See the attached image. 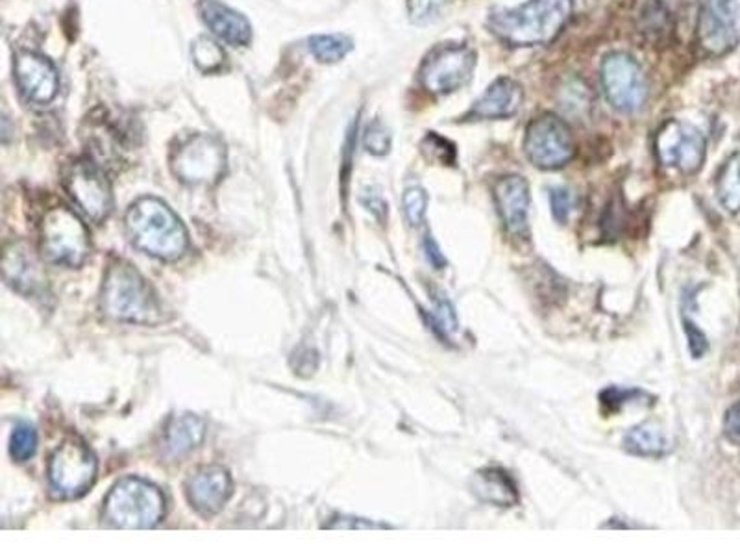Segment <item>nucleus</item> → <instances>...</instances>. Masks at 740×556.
Returning a JSON list of instances; mask_svg holds the SVG:
<instances>
[{"mask_svg":"<svg viewBox=\"0 0 740 556\" xmlns=\"http://www.w3.org/2000/svg\"><path fill=\"white\" fill-rule=\"evenodd\" d=\"M624 447L628 453L637 456H664L672 449V441L664 434L663 428L656 423H642L631 428L624 436Z\"/></svg>","mask_w":740,"mask_h":556,"instance_id":"nucleus-22","label":"nucleus"},{"mask_svg":"<svg viewBox=\"0 0 740 556\" xmlns=\"http://www.w3.org/2000/svg\"><path fill=\"white\" fill-rule=\"evenodd\" d=\"M572 16V0H528L489 16V28L511 47L552 43Z\"/></svg>","mask_w":740,"mask_h":556,"instance_id":"nucleus-1","label":"nucleus"},{"mask_svg":"<svg viewBox=\"0 0 740 556\" xmlns=\"http://www.w3.org/2000/svg\"><path fill=\"white\" fill-rule=\"evenodd\" d=\"M524 152L533 166L556 171L574 158V136L561 117L541 113L526 128Z\"/></svg>","mask_w":740,"mask_h":556,"instance_id":"nucleus-6","label":"nucleus"},{"mask_svg":"<svg viewBox=\"0 0 740 556\" xmlns=\"http://www.w3.org/2000/svg\"><path fill=\"white\" fill-rule=\"evenodd\" d=\"M426 208H428V193L424 189L419 188V186L406 189L403 211H406V217L413 227H419L420 222L424 221Z\"/></svg>","mask_w":740,"mask_h":556,"instance_id":"nucleus-30","label":"nucleus"},{"mask_svg":"<svg viewBox=\"0 0 740 556\" xmlns=\"http://www.w3.org/2000/svg\"><path fill=\"white\" fill-rule=\"evenodd\" d=\"M683 330H686L687 339H689V350L694 358H702L709 349L708 336L697 327L691 319H683Z\"/></svg>","mask_w":740,"mask_h":556,"instance_id":"nucleus-35","label":"nucleus"},{"mask_svg":"<svg viewBox=\"0 0 740 556\" xmlns=\"http://www.w3.org/2000/svg\"><path fill=\"white\" fill-rule=\"evenodd\" d=\"M39 249L56 266H82L91 250L88 228L71 208H49L39 222Z\"/></svg>","mask_w":740,"mask_h":556,"instance_id":"nucleus-5","label":"nucleus"},{"mask_svg":"<svg viewBox=\"0 0 740 556\" xmlns=\"http://www.w3.org/2000/svg\"><path fill=\"white\" fill-rule=\"evenodd\" d=\"M16 80L21 93L36 105H49L60 89L56 67L44 56L28 50L17 54Z\"/></svg>","mask_w":740,"mask_h":556,"instance_id":"nucleus-15","label":"nucleus"},{"mask_svg":"<svg viewBox=\"0 0 740 556\" xmlns=\"http://www.w3.org/2000/svg\"><path fill=\"white\" fill-rule=\"evenodd\" d=\"M310 50L322 63H338L352 50V41L341 33L313 36L310 39Z\"/></svg>","mask_w":740,"mask_h":556,"instance_id":"nucleus-25","label":"nucleus"},{"mask_svg":"<svg viewBox=\"0 0 740 556\" xmlns=\"http://www.w3.org/2000/svg\"><path fill=\"white\" fill-rule=\"evenodd\" d=\"M642 399L653 400V397L648 395L647 391H642V389L620 388V386H611V388H606L600 394V403L611 414L622 410L624 406L642 403Z\"/></svg>","mask_w":740,"mask_h":556,"instance_id":"nucleus-27","label":"nucleus"},{"mask_svg":"<svg viewBox=\"0 0 740 556\" xmlns=\"http://www.w3.org/2000/svg\"><path fill=\"white\" fill-rule=\"evenodd\" d=\"M127 232L136 249L160 260H178L189 247L188 230L180 217L156 197H143L130 206Z\"/></svg>","mask_w":740,"mask_h":556,"instance_id":"nucleus-2","label":"nucleus"},{"mask_svg":"<svg viewBox=\"0 0 740 556\" xmlns=\"http://www.w3.org/2000/svg\"><path fill=\"white\" fill-rule=\"evenodd\" d=\"M2 272H4L6 282L10 284L11 288L17 289L19 294L33 297L39 291H43L44 278L39 269V264L33 258L32 249L22 241L6 245Z\"/></svg>","mask_w":740,"mask_h":556,"instance_id":"nucleus-17","label":"nucleus"},{"mask_svg":"<svg viewBox=\"0 0 740 556\" xmlns=\"http://www.w3.org/2000/svg\"><path fill=\"white\" fill-rule=\"evenodd\" d=\"M740 39V0H703L698 43L709 56H724Z\"/></svg>","mask_w":740,"mask_h":556,"instance_id":"nucleus-13","label":"nucleus"},{"mask_svg":"<svg viewBox=\"0 0 740 556\" xmlns=\"http://www.w3.org/2000/svg\"><path fill=\"white\" fill-rule=\"evenodd\" d=\"M38 449V433L32 425L21 423L13 428L10 439L11 458L17 461H27L36 455Z\"/></svg>","mask_w":740,"mask_h":556,"instance_id":"nucleus-28","label":"nucleus"},{"mask_svg":"<svg viewBox=\"0 0 740 556\" xmlns=\"http://www.w3.org/2000/svg\"><path fill=\"white\" fill-rule=\"evenodd\" d=\"M193 61L199 67L200 71L217 72L224 66V50L208 38H199L193 43L191 49Z\"/></svg>","mask_w":740,"mask_h":556,"instance_id":"nucleus-26","label":"nucleus"},{"mask_svg":"<svg viewBox=\"0 0 740 556\" xmlns=\"http://www.w3.org/2000/svg\"><path fill=\"white\" fill-rule=\"evenodd\" d=\"M363 143H366V149L369 150L370 155H387L391 149V133H389L383 122L374 121L367 128Z\"/></svg>","mask_w":740,"mask_h":556,"instance_id":"nucleus-32","label":"nucleus"},{"mask_svg":"<svg viewBox=\"0 0 740 556\" xmlns=\"http://www.w3.org/2000/svg\"><path fill=\"white\" fill-rule=\"evenodd\" d=\"M641 32L652 43L669 38L670 32H672V17H670V11L667 10L663 2L652 0L650 4L644 6L641 13Z\"/></svg>","mask_w":740,"mask_h":556,"instance_id":"nucleus-24","label":"nucleus"},{"mask_svg":"<svg viewBox=\"0 0 740 556\" xmlns=\"http://www.w3.org/2000/svg\"><path fill=\"white\" fill-rule=\"evenodd\" d=\"M433 325H436L437 332L441 336H448V334L456 332L459 327L458 316H456V310H453L452 302L444 299L442 295L436 297V306H433Z\"/></svg>","mask_w":740,"mask_h":556,"instance_id":"nucleus-31","label":"nucleus"},{"mask_svg":"<svg viewBox=\"0 0 740 556\" xmlns=\"http://www.w3.org/2000/svg\"><path fill=\"white\" fill-rule=\"evenodd\" d=\"M102 310L117 321L152 322L160 317V302L143 275L124 260L108 267L102 284Z\"/></svg>","mask_w":740,"mask_h":556,"instance_id":"nucleus-3","label":"nucleus"},{"mask_svg":"<svg viewBox=\"0 0 740 556\" xmlns=\"http://www.w3.org/2000/svg\"><path fill=\"white\" fill-rule=\"evenodd\" d=\"M166 516V497L154 484L127 477L104 500V519L117 528H152Z\"/></svg>","mask_w":740,"mask_h":556,"instance_id":"nucleus-4","label":"nucleus"},{"mask_svg":"<svg viewBox=\"0 0 740 556\" xmlns=\"http://www.w3.org/2000/svg\"><path fill=\"white\" fill-rule=\"evenodd\" d=\"M470 488L474 492L478 499L489 505L509 506L519 505L520 494L513 478L509 477L508 471L500 467H486L474 473Z\"/></svg>","mask_w":740,"mask_h":556,"instance_id":"nucleus-20","label":"nucleus"},{"mask_svg":"<svg viewBox=\"0 0 740 556\" xmlns=\"http://www.w3.org/2000/svg\"><path fill=\"white\" fill-rule=\"evenodd\" d=\"M232 495V477L221 466L202 467L188 480V499L202 516L222 510Z\"/></svg>","mask_w":740,"mask_h":556,"instance_id":"nucleus-16","label":"nucleus"},{"mask_svg":"<svg viewBox=\"0 0 740 556\" xmlns=\"http://www.w3.org/2000/svg\"><path fill=\"white\" fill-rule=\"evenodd\" d=\"M97 478V458L77 439H67L50 456L49 484L60 499H78L93 486Z\"/></svg>","mask_w":740,"mask_h":556,"instance_id":"nucleus-7","label":"nucleus"},{"mask_svg":"<svg viewBox=\"0 0 740 556\" xmlns=\"http://www.w3.org/2000/svg\"><path fill=\"white\" fill-rule=\"evenodd\" d=\"M200 16L217 38L232 47H247L252 41V27L249 19L239 11L217 2L202 0L199 6Z\"/></svg>","mask_w":740,"mask_h":556,"instance_id":"nucleus-19","label":"nucleus"},{"mask_svg":"<svg viewBox=\"0 0 740 556\" xmlns=\"http://www.w3.org/2000/svg\"><path fill=\"white\" fill-rule=\"evenodd\" d=\"M424 250L426 258L430 260L431 266L436 267V269H444L447 267V256L442 255L439 245H437L436 239L431 238V236H426L424 238Z\"/></svg>","mask_w":740,"mask_h":556,"instance_id":"nucleus-37","label":"nucleus"},{"mask_svg":"<svg viewBox=\"0 0 740 556\" xmlns=\"http://www.w3.org/2000/svg\"><path fill=\"white\" fill-rule=\"evenodd\" d=\"M63 188L91 221H104L113 208V195L104 172L93 161L74 160L63 169Z\"/></svg>","mask_w":740,"mask_h":556,"instance_id":"nucleus-11","label":"nucleus"},{"mask_svg":"<svg viewBox=\"0 0 740 556\" xmlns=\"http://www.w3.org/2000/svg\"><path fill=\"white\" fill-rule=\"evenodd\" d=\"M550 208H552V216L556 221H569L570 211L574 208V199L567 188L550 189Z\"/></svg>","mask_w":740,"mask_h":556,"instance_id":"nucleus-34","label":"nucleus"},{"mask_svg":"<svg viewBox=\"0 0 740 556\" xmlns=\"http://www.w3.org/2000/svg\"><path fill=\"white\" fill-rule=\"evenodd\" d=\"M656 155L664 167L694 175L706 160V138L689 122L670 119L658 130Z\"/></svg>","mask_w":740,"mask_h":556,"instance_id":"nucleus-12","label":"nucleus"},{"mask_svg":"<svg viewBox=\"0 0 740 556\" xmlns=\"http://www.w3.org/2000/svg\"><path fill=\"white\" fill-rule=\"evenodd\" d=\"M524 100V91L517 80L500 77L486 89V93L476 100L469 117L472 119H508L519 111Z\"/></svg>","mask_w":740,"mask_h":556,"instance_id":"nucleus-18","label":"nucleus"},{"mask_svg":"<svg viewBox=\"0 0 740 556\" xmlns=\"http://www.w3.org/2000/svg\"><path fill=\"white\" fill-rule=\"evenodd\" d=\"M717 195L720 205L730 214L740 211V150L724 161L717 175Z\"/></svg>","mask_w":740,"mask_h":556,"instance_id":"nucleus-23","label":"nucleus"},{"mask_svg":"<svg viewBox=\"0 0 740 556\" xmlns=\"http://www.w3.org/2000/svg\"><path fill=\"white\" fill-rule=\"evenodd\" d=\"M424 152L431 155V158L437 161H441L444 166L448 163H453L456 160V149L453 145L448 141V139L437 136V133H430L428 138L424 139Z\"/></svg>","mask_w":740,"mask_h":556,"instance_id":"nucleus-33","label":"nucleus"},{"mask_svg":"<svg viewBox=\"0 0 740 556\" xmlns=\"http://www.w3.org/2000/svg\"><path fill=\"white\" fill-rule=\"evenodd\" d=\"M227 150L221 139L211 133H197L186 139L172 155V172L182 182L216 183L224 172Z\"/></svg>","mask_w":740,"mask_h":556,"instance_id":"nucleus-9","label":"nucleus"},{"mask_svg":"<svg viewBox=\"0 0 740 556\" xmlns=\"http://www.w3.org/2000/svg\"><path fill=\"white\" fill-rule=\"evenodd\" d=\"M724 436L731 444L740 445V399L726 411Z\"/></svg>","mask_w":740,"mask_h":556,"instance_id":"nucleus-36","label":"nucleus"},{"mask_svg":"<svg viewBox=\"0 0 740 556\" xmlns=\"http://www.w3.org/2000/svg\"><path fill=\"white\" fill-rule=\"evenodd\" d=\"M494 202L503 227L514 238L530 236V186L519 175H508L494 183Z\"/></svg>","mask_w":740,"mask_h":556,"instance_id":"nucleus-14","label":"nucleus"},{"mask_svg":"<svg viewBox=\"0 0 740 556\" xmlns=\"http://www.w3.org/2000/svg\"><path fill=\"white\" fill-rule=\"evenodd\" d=\"M476 61L474 50L467 44H444L426 58L420 69V82L428 93H453L469 83Z\"/></svg>","mask_w":740,"mask_h":556,"instance_id":"nucleus-10","label":"nucleus"},{"mask_svg":"<svg viewBox=\"0 0 740 556\" xmlns=\"http://www.w3.org/2000/svg\"><path fill=\"white\" fill-rule=\"evenodd\" d=\"M452 0H408L409 19L414 24H430L442 16Z\"/></svg>","mask_w":740,"mask_h":556,"instance_id":"nucleus-29","label":"nucleus"},{"mask_svg":"<svg viewBox=\"0 0 740 556\" xmlns=\"http://www.w3.org/2000/svg\"><path fill=\"white\" fill-rule=\"evenodd\" d=\"M206 436V423L193 414H180L172 417L166 428V450L171 456L188 455L197 449Z\"/></svg>","mask_w":740,"mask_h":556,"instance_id":"nucleus-21","label":"nucleus"},{"mask_svg":"<svg viewBox=\"0 0 740 556\" xmlns=\"http://www.w3.org/2000/svg\"><path fill=\"white\" fill-rule=\"evenodd\" d=\"M603 93L620 113H636L648 99V82L641 66L626 52L606 56L600 69Z\"/></svg>","mask_w":740,"mask_h":556,"instance_id":"nucleus-8","label":"nucleus"},{"mask_svg":"<svg viewBox=\"0 0 740 556\" xmlns=\"http://www.w3.org/2000/svg\"><path fill=\"white\" fill-rule=\"evenodd\" d=\"M328 528H389L387 525H378V523L367 522L361 517H338L332 525Z\"/></svg>","mask_w":740,"mask_h":556,"instance_id":"nucleus-38","label":"nucleus"}]
</instances>
